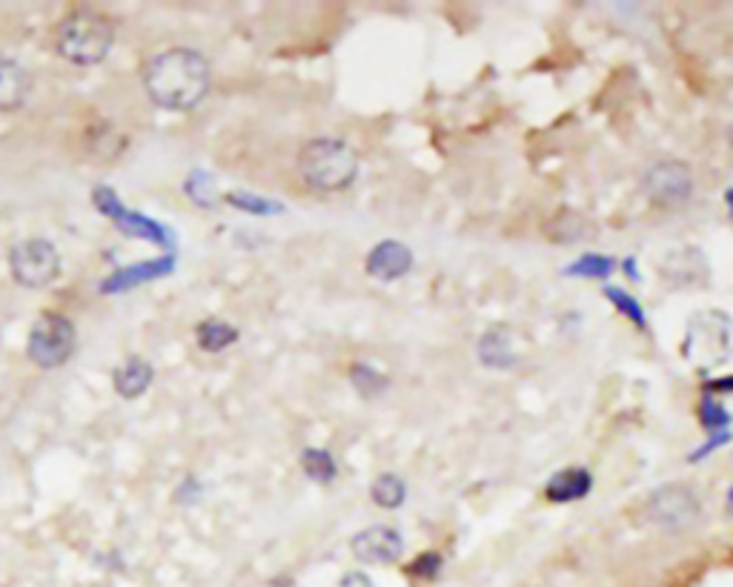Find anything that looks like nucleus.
Instances as JSON below:
<instances>
[{
  "label": "nucleus",
  "mask_w": 733,
  "mask_h": 587,
  "mask_svg": "<svg viewBox=\"0 0 733 587\" xmlns=\"http://www.w3.org/2000/svg\"><path fill=\"white\" fill-rule=\"evenodd\" d=\"M210 64L198 49L175 46L155 55L144 69V89L149 101L169 112H189L210 92Z\"/></svg>",
  "instance_id": "1"
},
{
  "label": "nucleus",
  "mask_w": 733,
  "mask_h": 587,
  "mask_svg": "<svg viewBox=\"0 0 733 587\" xmlns=\"http://www.w3.org/2000/svg\"><path fill=\"white\" fill-rule=\"evenodd\" d=\"M298 175L315 192H344L358 178V155L342 139H312L298 153Z\"/></svg>",
  "instance_id": "2"
},
{
  "label": "nucleus",
  "mask_w": 733,
  "mask_h": 587,
  "mask_svg": "<svg viewBox=\"0 0 733 587\" xmlns=\"http://www.w3.org/2000/svg\"><path fill=\"white\" fill-rule=\"evenodd\" d=\"M115 44V26L107 15L92 9H78L66 15L55 32V49L75 66H95L110 55Z\"/></svg>",
  "instance_id": "3"
},
{
  "label": "nucleus",
  "mask_w": 733,
  "mask_h": 587,
  "mask_svg": "<svg viewBox=\"0 0 733 587\" xmlns=\"http://www.w3.org/2000/svg\"><path fill=\"white\" fill-rule=\"evenodd\" d=\"M685 362L699 373H713L731 362V319L722 310L693 312L685 326Z\"/></svg>",
  "instance_id": "4"
},
{
  "label": "nucleus",
  "mask_w": 733,
  "mask_h": 587,
  "mask_svg": "<svg viewBox=\"0 0 733 587\" xmlns=\"http://www.w3.org/2000/svg\"><path fill=\"white\" fill-rule=\"evenodd\" d=\"M26 353L41 370H55L75 353V324L60 312L37 315L26 341Z\"/></svg>",
  "instance_id": "5"
},
{
  "label": "nucleus",
  "mask_w": 733,
  "mask_h": 587,
  "mask_svg": "<svg viewBox=\"0 0 733 587\" xmlns=\"http://www.w3.org/2000/svg\"><path fill=\"white\" fill-rule=\"evenodd\" d=\"M9 269L21 287L41 290L49 287L60 273V255L46 239H26L9 253Z\"/></svg>",
  "instance_id": "6"
},
{
  "label": "nucleus",
  "mask_w": 733,
  "mask_h": 587,
  "mask_svg": "<svg viewBox=\"0 0 733 587\" xmlns=\"http://www.w3.org/2000/svg\"><path fill=\"white\" fill-rule=\"evenodd\" d=\"M702 505L699 496L685 485L659 487L647 501V519L665 533H682L699 522Z\"/></svg>",
  "instance_id": "7"
},
{
  "label": "nucleus",
  "mask_w": 733,
  "mask_h": 587,
  "mask_svg": "<svg viewBox=\"0 0 733 587\" xmlns=\"http://www.w3.org/2000/svg\"><path fill=\"white\" fill-rule=\"evenodd\" d=\"M645 192L651 196V201L659 203V207H668V210L682 207L690 198V192H693L690 167L685 160L676 158L656 160L645 173Z\"/></svg>",
  "instance_id": "8"
},
{
  "label": "nucleus",
  "mask_w": 733,
  "mask_h": 587,
  "mask_svg": "<svg viewBox=\"0 0 733 587\" xmlns=\"http://www.w3.org/2000/svg\"><path fill=\"white\" fill-rule=\"evenodd\" d=\"M349 547H353V556L367 565H392L404 553L399 530L387 528V524H373V528L356 533Z\"/></svg>",
  "instance_id": "9"
},
{
  "label": "nucleus",
  "mask_w": 733,
  "mask_h": 587,
  "mask_svg": "<svg viewBox=\"0 0 733 587\" xmlns=\"http://www.w3.org/2000/svg\"><path fill=\"white\" fill-rule=\"evenodd\" d=\"M413 269V253L401 241H381L367 255V273L378 281H396Z\"/></svg>",
  "instance_id": "10"
},
{
  "label": "nucleus",
  "mask_w": 733,
  "mask_h": 587,
  "mask_svg": "<svg viewBox=\"0 0 733 587\" xmlns=\"http://www.w3.org/2000/svg\"><path fill=\"white\" fill-rule=\"evenodd\" d=\"M32 92V75L12 58H0V112H15Z\"/></svg>",
  "instance_id": "11"
},
{
  "label": "nucleus",
  "mask_w": 733,
  "mask_h": 587,
  "mask_svg": "<svg viewBox=\"0 0 733 587\" xmlns=\"http://www.w3.org/2000/svg\"><path fill=\"white\" fill-rule=\"evenodd\" d=\"M153 378H155L153 364L141 356H130L121 367H115V373H112V385H115V392L121 399L132 401L149 390Z\"/></svg>",
  "instance_id": "12"
},
{
  "label": "nucleus",
  "mask_w": 733,
  "mask_h": 587,
  "mask_svg": "<svg viewBox=\"0 0 733 587\" xmlns=\"http://www.w3.org/2000/svg\"><path fill=\"white\" fill-rule=\"evenodd\" d=\"M479 362L487 370H513L519 356H515L513 341L504 326H490L479 339Z\"/></svg>",
  "instance_id": "13"
},
{
  "label": "nucleus",
  "mask_w": 733,
  "mask_h": 587,
  "mask_svg": "<svg viewBox=\"0 0 733 587\" xmlns=\"http://www.w3.org/2000/svg\"><path fill=\"white\" fill-rule=\"evenodd\" d=\"M593 487V476L585 467H567L551 476L545 485V496L556 505H567V501H579L590 494Z\"/></svg>",
  "instance_id": "14"
},
{
  "label": "nucleus",
  "mask_w": 733,
  "mask_h": 587,
  "mask_svg": "<svg viewBox=\"0 0 733 587\" xmlns=\"http://www.w3.org/2000/svg\"><path fill=\"white\" fill-rule=\"evenodd\" d=\"M173 269H175V255H164V258H158V262H146V264H138V267L121 269V273H115L110 281L103 284L101 290L103 292L132 290V287H138V284L155 281V278L169 276Z\"/></svg>",
  "instance_id": "15"
},
{
  "label": "nucleus",
  "mask_w": 733,
  "mask_h": 587,
  "mask_svg": "<svg viewBox=\"0 0 733 587\" xmlns=\"http://www.w3.org/2000/svg\"><path fill=\"white\" fill-rule=\"evenodd\" d=\"M115 224L121 226V230H124L126 235H132V239L153 241V244H158V247H164V250H173L175 247L173 232H169L167 226H160L158 221H153V218L141 215V212L124 210V212H121V215L115 218Z\"/></svg>",
  "instance_id": "16"
},
{
  "label": "nucleus",
  "mask_w": 733,
  "mask_h": 587,
  "mask_svg": "<svg viewBox=\"0 0 733 587\" xmlns=\"http://www.w3.org/2000/svg\"><path fill=\"white\" fill-rule=\"evenodd\" d=\"M238 335V326L226 324V321L219 319H207L196 326V341L203 353H221V350H226L230 344H235Z\"/></svg>",
  "instance_id": "17"
},
{
  "label": "nucleus",
  "mask_w": 733,
  "mask_h": 587,
  "mask_svg": "<svg viewBox=\"0 0 733 587\" xmlns=\"http://www.w3.org/2000/svg\"><path fill=\"white\" fill-rule=\"evenodd\" d=\"M617 269H619L617 258H610V255L585 253L581 258H576L574 264H567L565 276L590 278V281H608V278L613 276Z\"/></svg>",
  "instance_id": "18"
},
{
  "label": "nucleus",
  "mask_w": 733,
  "mask_h": 587,
  "mask_svg": "<svg viewBox=\"0 0 733 587\" xmlns=\"http://www.w3.org/2000/svg\"><path fill=\"white\" fill-rule=\"evenodd\" d=\"M370 496L378 508L399 510L407 499V485L396 476V473H381L370 487Z\"/></svg>",
  "instance_id": "19"
},
{
  "label": "nucleus",
  "mask_w": 733,
  "mask_h": 587,
  "mask_svg": "<svg viewBox=\"0 0 733 587\" xmlns=\"http://www.w3.org/2000/svg\"><path fill=\"white\" fill-rule=\"evenodd\" d=\"M301 467H304L307 476H310L312 481H319V485H330V481H335V476H338L335 458L330 456V450L321 447H307L304 453H301Z\"/></svg>",
  "instance_id": "20"
},
{
  "label": "nucleus",
  "mask_w": 733,
  "mask_h": 587,
  "mask_svg": "<svg viewBox=\"0 0 733 587\" xmlns=\"http://www.w3.org/2000/svg\"><path fill=\"white\" fill-rule=\"evenodd\" d=\"M184 192L189 196V201L201 207V210H212L219 203V192H215V181H212L210 173L203 169H192L184 181Z\"/></svg>",
  "instance_id": "21"
},
{
  "label": "nucleus",
  "mask_w": 733,
  "mask_h": 587,
  "mask_svg": "<svg viewBox=\"0 0 733 587\" xmlns=\"http://www.w3.org/2000/svg\"><path fill=\"white\" fill-rule=\"evenodd\" d=\"M349 381H353V387L362 392L364 399H376V396H381L390 387V378L385 373H378L376 367L364 362H356L349 367Z\"/></svg>",
  "instance_id": "22"
},
{
  "label": "nucleus",
  "mask_w": 733,
  "mask_h": 587,
  "mask_svg": "<svg viewBox=\"0 0 733 587\" xmlns=\"http://www.w3.org/2000/svg\"><path fill=\"white\" fill-rule=\"evenodd\" d=\"M226 203L235 207V210L247 212V215H278L284 212V203L273 201V198H262L253 196L247 189H235V192H226Z\"/></svg>",
  "instance_id": "23"
},
{
  "label": "nucleus",
  "mask_w": 733,
  "mask_h": 587,
  "mask_svg": "<svg viewBox=\"0 0 733 587\" xmlns=\"http://www.w3.org/2000/svg\"><path fill=\"white\" fill-rule=\"evenodd\" d=\"M604 298H608L610 304L617 307L622 315H628V319L633 321V324L640 326V330H647V315L645 310H642V304L636 301V298L631 296V292L619 290V287H604Z\"/></svg>",
  "instance_id": "24"
},
{
  "label": "nucleus",
  "mask_w": 733,
  "mask_h": 587,
  "mask_svg": "<svg viewBox=\"0 0 733 587\" xmlns=\"http://www.w3.org/2000/svg\"><path fill=\"white\" fill-rule=\"evenodd\" d=\"M699 419H702V428L711 433H728V424H731V413L719 405L717 396H704L699 405Z\"/></svg>",
  "instance_id": "25"
},
{
  "label": "nucleus",
  "mask_w": 733,
  "mask_h": 587,
  "mask_svg": "<svg viewBox=\"0 0 733 587\" xmlns=\"http://www.w3.org/2000/svg\"><path fill=\"white\" fill-rule=\"evenodd\" d=\"M442 567H444L442 553L427 551V553H422V556L415 558L413 565L407 567V573H410V576H413V579L433 582V579H438V573H442Z\"/></svg>",
  "instance_id": "26"
},
{
  "label": "nucleus",
  "mask_w": 733,
  "mask_h": 587,
  "mask_svg": "<svg viewBox=\"0 0 733 587\" xmlns=\"http://www.w3.org/2000/svg\"><path fill=\"white\" fill-rule=\"evenodd\" d=\"M198 496H201V487H198V481L187 479V481H181V490H178V496H175V499L184 501V505H192Z\"/></svg>",
  "instance_id": "27"
},
{
  "label": "nucleus",
  "mask_w": 733,
  "mask_h": 587,
  "mask_svg": "<svg viewBox=\"0 0 733 587\" xmlns=\"http://www.w3.org/2000/svg\"><path fill=\"white\" fill-rule=\"evenodd\" d=\"M728 439H731V433H717L711 439V442L704 444L702 450H697V453H693V456H690V462H699V458H704L708 456V453H713V450L717 447H722V444H728Z\"/></svg>",
  "instance_id": "28"
},
{
  "label": "nucleus",
  "mask_w": 733,
  "mask_h": 587,
  "mask_svg": "<svg viewBox=\"0 0 733 587\" xmlns=\"http://www.w3.org/2000/svg\"><path fill=\"white\" fill-rule=\"evenodd\" d=\"M335 587H373V582L364 576V573H347V576H342V582Z\"/></svg>",
  "instance_id": "29"
},
{
  "label": "nucleus",
  "mask_w": 733,
  "mask_h": 587,
  "mask_svg": "<svg viewBox=\"0 0 733 587\" xmlns=\"http://www.w3.org/2000/svg\"><path fill=\"white\" fill-rule=\"evenodd\" d=\"M731 378H722V381H711V387L704 390V396H717V392H728L731 390Z\"/></svg>",
  "instance_id": "30"
},
{
  "label": "nucleus",
  "mask_w": 733,
  "mask_h": 587,
  "mask_svg": "<svg viewBox=\"0 0 733 587\" xmlns=\"http://www.w3.org/2000/svg\"><path fill=\"white\" fill-rule=\"evenodd\" d=\"M622 267H624V273L633 278V281H640V269H636V262H633V258H624Z\"/></svg>",
  "instance_id": "31"
}]
</instances>
